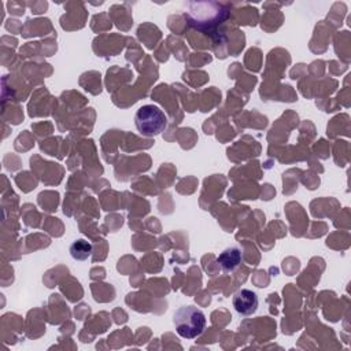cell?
<instances>
[{
  "mask_svg": "<svg viewBox=\"0 0 351 351\" xmlns=\"http://www.w3.org/2000/svg\"><path fill=\"white\" fill-rule=\"evenodd\" d=\"M217 262L221 265V267H222L225 271H232V270H234V269L239 266V263L241 262V252H240L237 248H234V247L226 248V250H223V251L218 255Z\"/></svg>",
  "mask_w": 351,
  "mask_h": 351,
  "instance_id": "5",
  "label": "cell"
},
{
  "mask_svg": "<svg viewBox=\"0 0 351 351\" xmlns=\"http://www.w3.org/2000/svg\"><path fill=\"white\" fill-rule=\"evenodd\" d=\"M92 252V245L86 241V240H75L71 245H70V255L77 259V261H85L89 258Z\"/></svg>",
  "mask_w": 351,
  "mask_h": 351,
  "instance_id": "6",
  "label": "cell"
},
{
  "mask_svg": "<svg viewBox=\"0 0 351 351\" xmlns=\"http://www.w3.org/2000/svg\"><path fill=\"white\" fill-rule=\"evenodd\" d=\"M176 332L182 339H195L200 336L206 328L204 313L195 306H181L173 315Z\"/></svg>",
  "mask_w": 351,
  "mask_h": 351,
  "instance_id": "2",
  "label": "cell"
},
{
  "mask_svg": "<svg viewBox=\"0 0 351 351\" xmlns=\"http://www.w3.org/2000/svg\"><path fill=\"white\" fill-rule=\"evenodd\" d=\"M186 7L185 18L189 25L202 32L218 27L229 16V8L217 1H191Z\"/></svg>",
  "mask_w": 351,
  "mask_h": 351,
  "instance_id": "1",
  "label": "cell"
},
{
  "mask_svg": "<svg viewBox=\"0 0 351 351\" xmlns=\"http://www.w3.org/2000/svg\"><path fill=\"white\" fill-rule=\"evenodd\" d=\"M234 310L241 315H251L256 311L259 300L255 292L251 289H240L233 295L232 299Z\"/></svg>",
  "mask_w": 351,
  "mask_h": 351,
  "instance_id": "4",
  "label": "cell"
},
{
  "mask_svg": "<svg viewBox=\"0 0 351 351\" xmlns=\"http://www.w3.org/2000/svg\"><path fill=\"white\" fill-rule=\"evenodd\" d=\"M134 125L140 134L154 137L160 134L167 126V117L155 104H145L140 107L134 115Z\"/></svg>",
  "mask_w": 351,
  "mask_h": 351,
  "instance_id": "3",
  "label": "cell"
}]
</instances>
